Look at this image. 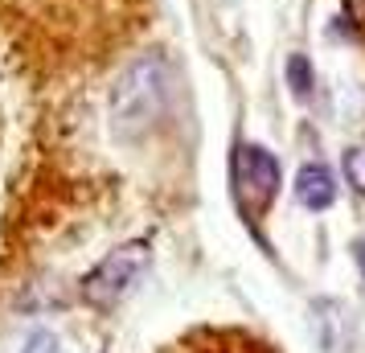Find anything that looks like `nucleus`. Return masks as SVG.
<instances>
[{"label": "nucleus", "mask_w": 365, "mask_h": 353, "mask_svg": "<svg viewBox=\"0 0 365 353\" xmlns=\"http://www.w3.org/2000/svg\"><path fill=\"white\" fill-rule=\"evenodd\" d=\"M168 107V62L165 53H144L119 74L111 91V128L119 140L148 135Z\"/></svg>", "instance_id": "1"}, {"label": "nucleus", "mask_w": 365, "mask_h": 353, "mask_svg": "<svg viewBox=\"0 0 365 353\" xmlns=\"http://www.w3.org/2000/svg\"><path fill=\"white\" fill-rule=\"evenodd\" d=\"M148 263H152L148 242H123V247H115V251L83 280V300L95 304V308L119 304L135 287V280L148 271Z\"/></svg>", "instance_id": "2"}, {"label": "nucleus", "mask_w": 365, "mask_h": 353, "mask_svg": "<svg viewBox=\"0 0 365 353\" xmlns=\"http://www.w3.org/2000/svg\"><path fill=\"white\" fill-rule=\"evenodd\" d=\"M279 193V160L259 144L234 148V198L250 218H259Z\"/></svg>", "instance_id": "3"}, {"label": "nucleus", "mask_w": 365, "mask_h": 353, "mask_svg": "<svg viewBox=\"0 0 365 353\" xmlns=\"http://www.w3.org/2000/svg\"><path fill=\"white\" fill-rule=\"evenodd\" d=\"M173 353H271V345L255 341L247 333H226V329H205V333L185 337Z\"/></svg>", "instance_id": "4"}, {"label": "nucleus", "mask_w": 365, "mask_h": 353, "mask_svg": "<svg viewBox=\"0 0 365 353\" xmlns=\"http://www.w3.org/2000/svg\"><path fill=\"white\" fill-rule=\"evenodd\" d=\"M296 202L304 205V210H329L332 202H336V177H332V168L324 165H304L296 173Z\"/></svg>", "instance_id": "5"}, {"label": "nucleus", "mask_w": 365, "mask_h": 353, "mask_svg": "<svg viewBox=\"0 0 365 353\" xmlns=\"http://www.w3.org/2000/svg\"><path fill=\"white\" fill-rule=\"evenodd\" d=\"M312 312H316L312 320H316V337H320V345H324L329 353H336L341 345H345V333H341V329H345V308H341L336 300H316Z\"/></svg>", "instance_id": "6"}, {"label": "nucleus", "mask_w": 365, "mask_h": 353, "mask_svg": "<svg viewBox=\"0 0 365 353\" xmlns=\"http://www.w3.org/2000/svg\"><path fill=\"white\" fill-rule=\"evenodd\" d=\"M312 83H316L312 62H308L304 53H292V58H287V86H292V95L304 103L308 95H312Z\"/></svg>", "instance_id": "7"}, {"label": "nucleus", "mask_w": 365, "mask_h": 353, "mask_svg": "<svg viewBox=\"0 0 365 353\" xmlns=\"http://www.w3.org/2000/svg\"><path fill=\"white\" fill-rule=\"evenodd\" d=\"M345 177H349V185L365 198V148H349L345 152Z\"/></svg>", "instance_id": "8"}, {"label": "nucleus", "mask_w": 365, "mask_h": 353, "mask_svg": "<svg viewBox=\"0 0 365 353\" xmlns=\"http://www.w3.org/2000/svg\"><path fill=\"white\" fill-rule=\"evenodd\" d=\"M21 353H62V341L53 333H46V329H37V333L25 337V349Z\"/></svg>", "instance_id": "9"}, {"label": "nucleus", "mask_w": 365, "mask_h": 353, "mask_svg": "<svg viewBox=\"0 0 365 353\" xmlns=\"http://www.w3.org/2000/svg\"><path fill=\"white\" fill-rule=\"evenodd\" d=\"M353 259H357V271H361V284H365V238L353 242Z\"/></svg>", "instance_id": "10"}]
</instances>
